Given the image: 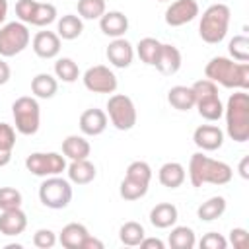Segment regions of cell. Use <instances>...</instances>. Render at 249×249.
Listing matches in <instances>:
<instances>
[{"instance_id": "cell-1", "label": "cell", "mask_w": 249, "mask_h": 249, "mask_svg": "<svg viewBox=\"0 0 249 249\" xmlns=\"http://www.w3.org/2000/svg\"><path fill=\"white\" fill-rule=\"evenodd\" d=\"M204 76L228 89H249V62H235L228 56H214L204 66Z\"/></svg>"}, {"instance_id": "cell-2", "label": "cell", "mask_w": 249, "mask_h": 249, "mask_svg": "<svg viewBox=\"0 0 249 249\" xmlns=\"http://www.w3.org/2000/svg\"><path fill=\"white\" fill-rule=\"evenodd\" d=\"M233 177V169L220 160H212L202 152H196L189 160V181L193 187L210 185H228Z\"/></svg>"}, {"instance_id": "cell-3", "label": "cell", "mask_w": 249, "mask_h": 249, "mask_svg": "<svg viewBox=\"0 0 249 249\" xmlns=\"http://www.w3.org/2000/svg\"><path fill=\"white\" fill-rule=\"evenodd\" d=\"M226 117V132L233 142L249 140V95L245 89H237L228 97L224 107Z\"/></svg>"}, {"instance_id": "cell-4", "label": "cell", "mask_w": 249, "mask_h": 249, "mask_svg": "<svg viewBox=\"0 0 249 249\" xmlns=\"http://www.w3.org/2000/svg\"><path fill=\"white\" fill-rule=\"evenodd\" d=\"M230 18L231 12L226 4H212L208 6L202 16H200V23H198V35L204 43L208 45H218L226 39L228 35V27H230Z\"/></svg>"}, {"instance_id": "cell-5", "label": "cell", "mask_w": 249, "mask_h": 249, "mask_svg": "<svg viewBox=\"0 0 249 249\" xmlns=\"http://www.w3.org/2000/svg\"><path fill=\"white\" fill-rule=\"evenodd\" d=\"M191 88L195 93V107L198 115L210 123L218 121L224 115V105L218 95V84H214L208 78H202V80H196Z\"/></svg>"}, {"instance_id": "cell-6", "label": "cell", "mask_w": 249, "mask_h": 249, "mask_svg": "<svg viewBox=\"0 0 249 249\" xmlns=\"http://www.w3.org/2000/svg\"><path fill=\"white\" fill-rule=\"evenodd\" d=\"M14 128L23 136H33L41 126V107L37 97L21 95L12 103Z\"/></svg>"}, {"instance_id": "cell-7", "label": "cell", "mask_w": 249, "mask_h": 249, "mask_svg": "<svg viewBox=\"0 0 249 249\" xmlns=\"http://www.w3.org/2000/svg\"><path fill=\"white\" fill-rule=\"evenodd\" d=\"M72 183L60 175L45 177L39 185V200L51 210H62L72 200Z\"/></svg>"}, {"instance_id": "cell-8", "label": "cell", "mask_w": 249, "mask_h": 249, "mask_svg": "<svg viewBox=\"0 0 249 249\" xmlns=\"http://www.w3.org/2000/svg\"><path fill=\"white\" fill-rule=\"evenodd\" d=\"M31 33L23 21H10L0 27V56L10 58L23 53L29 47Z\"/></svg>"}, {"instance_id": "cell-9", "label": "cell", "mask_w": 249, "mask_h": 249, "mask_svg": "<svg viewBox=\"0 0 249 249\" xmlns=\"http://www.w3.org/2000/svg\"><path fill=\"white\" fill-rule=\"evenodd\" d=\"M16 16L25 25L35 27H47L53 21H56V8L51 2H39V0H18L16 4Z\"/></svg>"}, {"instance_id": "cell-10", "label": "cell", "mask_w": 249, "mask_h": 249, "mask_svg": "<svg viewBox=\"0 0 249 249\" xmlns=\"http://www.w3.org/2000/svg\"><path fill=\"white\" fill-rule=\"evenodd\" d=\"M105 113H107L111 124L117 130H130V128H134L136 119H138L134 101L128 95H124V93H113L107 99V111Z\"/></svg>"}, {"instance_id": "cell-11", "label": "cell", "mask_w": 249, "mask_h": 249, "mask_svg": "<svg viewBox=\"0 0 249 249\" xmlns=\"http://www.w3.org/2000/svg\"><path fill=\"white\" fill-rule=\"evenodd\" d=\"M25 167L31 175L45 179L66 171V158L58 152H33L25 158Z\"/></svg>"}, {"instance_id": "cell-12", "label": "cell", "mask_w": 249, "mask_h": 249, "mask_svg": "<svg viewBox=\"0 0 249 249\" xmlns=\"http://www.w3.org/2000/svg\"><path fill=\"white\" fill-rule=\"evenodd\" d=\"M82 80H84L86 89H89L93 93H115V89L119 86L115 72L109 66H105V64L89 66L84 72Z\"/></svg>"}, {"instance_id": "cell-13", "label": "cell", "mask_w": 249, "mask_h": 249, "mask_svg": "<svg viewBox=\"0 0 249 249\" xmlns=\"http://www.w3.org/2000/svg\"><path fill=\"white\" fill-rule=\"evenodd\" d=\"M200 8L196 0H173L165 10V23L169 27H181L191 23L198 16Z\"/></svg>"}, {"instance_id": "cell-14", "label": "cell", "mask_w": 249, "mask_h": 249, "mask_svg": "<svg viewBox=\"0 0 249 249\" xmlns=\"http://www.w3.org/2000/svg\"><path fill=\"white\" fill-rule=\"evenodd\" d=\"M193 142L202 152H214L220 150L224 144V130L216 124H200L193 132Z\"/></svg>"}, {"instance_id": "cell-15", "label": "cell", "mask_w": 249, "mask_h": 249, "mask_svg": "<svg viewBox=\"0 0 249 249\" xmlns=\"http://www.w3.org/2000/svg\"><path fill=\"white\" fill-rule=\"evenodd\" d=\"M105 56L115 68H128L134 60V47L124 37H117L107 45Z\"/></svg>"}, {"instance_id": "cell-16", "label": "cell", "mask_w": 249, "mask_h": 249, "mask_svg": "<svg viewBox=\"0 0 249 249\" xmlns=\"http://www.w3.org/2000/svg\"><path fill=\"white\" fill-rule=\"evenodd\" d=\"M80 130L82 134L86 136H99L105 132L107 124H109V117L103 109H97V107H91V109H86L82 115H80Z\"/></svg>"}, {"instance_id": "cell-17", "label": "cell", "mask_w": 249, "mask_h": 249, "mask_svg": "<svg viewBox=\"0 0 249 249\" xmlns=\"http://www.w3.org/2000/svg\"><path fill=\"white\" fill-rule=\"evenodd\" d=\"M31 47L39 58H56L60 53V37L54 31H37Z\"/></svg>"}, {"instance_id": "cell-18", "label": "cell", "mask_w": 249, "mask_h": 249, "mask_svg": "<svg viewBox=\"0 0 249 249\" xmlns=\"http://www.w3.org/2000/svg\"><path fill=\"white\" fill-rule=\"evenodd\" d=\"M181 62H183V56H181V51L175 47V45H169V43H161V51H160V56L156 60V70L161 72L163 76H173L179 72L181 68Z\"/></svg>"}, {"instance_id": "cell-19", "label": "cell", "mask_w": 249, "mask_h": 249, "mask_svg": "<svg viewBox=\"0 0 249 249\" xmlns=\"http://www.w3.org/2000/svg\"><path fill=\"white\" fill-rule=\"evenodd\" d=\"M27 228V216L21 208H12V210H2L0 214V233L8 237L21 235Z\"/></svg>"}, {"instance_id": "cell-20", "label": "cell", "mask_w": 249, "mask_h": 249, "mask_svg": "<svg viewBox=\"0 0 249 249\" xmlns=\"http://www.w3.org/2000/svg\"><path fill=\"white\" fill-rule=\"evenodd\" d=\"M99 29L103 31V35L113 37V39L124 37V33L128 31V18L119 10L105 12L99 18Z\"/></svg>"}, {"instance_id": "cell-21", "label": "cell", "mask_w": 249, "mask_h": 249, "mask_svg": "<svg viewBox=\"0 0 249 249\" xmlns=\"http://www.w3.org/2000/svg\"><path fill=\"white\" fill-rule=\"evenodd\" d=\"M66 173H68V181L74 185H88L95 179L97 169L95 165L86 158V160H74L70 161V165H66Z\"/></svg>"}, {"instance_id": "cell-22", "label": "cell", "mask_w": 249, "mask_h": 249, "mask_svg": "<svg viewBox=\"0 0 249 249\" xmlns=\"http://www.w3.org/2000/svg\"><path fill=\"white\" fill-rule=\"evenodd\" d=\"M179 218V212H177V206L171 204V202H160L156 204L152 210H150V224L158 230H167V228H173L175 222Z\"/></svg>"}, {"instance_id": "cell-23", "label": "cell", "mask_w": 249, "mask_h": 249, "mask_svg": "<svg viewBox=\"0 0 249 249\" xmlns=\"http://www.w3.org/2000/svg\"><path fill=\"white\" fill-rule=\"evenodd\" d=\"M89 235L88 228L84 224H78V222H70L66 224L60 233H58V243L66 249H82V243L84 239Z\"/></svg>"}, {"instance_id": "cell-24", "label": "cell", "mask_w": 249, "mask_h": 249, "mask_svg": "<svg viewBox=\"0 0 249 249\" xmlns=\"http://www.w3.org/2000/svg\"><path fill=\"white\" fill-rule=\"evenodd\" d=\"M187 171L179 161H165L158 171V181L167 189H177L185 183Z\"/></svg>"}, {"instance_id": "cell-25", "label": "cell", "mask_w": 249, "mask_h": 249, "mask_svg": "<svg viewBox=\"0 0 249 249\" xmlns=\"http://www.w3.org/2000/svg\"><path fill=\"white\" fill-rule=\"evenodd\" d=\"M91 154V146L84 136L78 134H70L62 140V156L68 158L70 161L74 160H86Z\"/></svg>"}, {"instance_id": "cell-26", "label": "cell", "mask_w": 249, "mask_h": 249, "mask_svg": "<svg viewBox=\"0 0 249 249\" xmlns=\"http://www.w3.org/2000/svg\"><path fill=\"white\" fill-rule=\"evenodd\" d=\"M84 31V19L76 14H64L56 21V35L64 41H74Z\"/></svg>"}, {"instance_id": "cell-27", "label": "cell", "mask_w": 249, "mask_h": 249, "mask_svg": "<svg viewBox=\"0 0 249 249\" xmlns=\"http://www.w3.org/2000/svg\"><path fill=\"white\" fill-rule=\"evenodd\" d=\"M31 91L37 99H51L58 91V80L49 72H39L31 80Z\"/></svg>"}, {"instance_id": "cell-28", "label": "cell", "mask_w": 249, "mask_h": 249, "mask_svg": "<svg viewBox=\"0 0 249 249\" xmlns=\"http://www.w3.org/2000/svg\"><path fill=\"white\" fill-rule=\"evenodd\" d=\"M167 103L177 111H189L195 107V93L189 86H173L167 91Z\"/></svg>"}, {"instance_id": "cell-29", "label": "cell", "mask_w": 249, "mask_h": 249, "mask_svg": "<svg viewBox=\"0 0 249 249\" xmlns=\"http://www.w3.org/2000/svg\"><path fill=\"white\" fill-rule=\"evenodd\" d=\"M226 206L228 202L224 196H210L196 208V216L200 222H214L226 212Z\"/></svg>"}, {"instance_id": "cell-30", "label": "cell", "mask_w": 249, "mask_h": 249, "mask_svg": "<svg viewBox=\"0 0 249 249\" xmlns=\"http://www.w3.org/2000/svg\"><path fill=\"white\" fill-rule=\"evenodd\" d=\"M144 237H146L144 226H142L140 222H134V220L124 222V224L121 226V230H119V239H121V243L126 245V247H138Z\"/></svg>"}, {"instance_id": "cell-31", "label": "cell", "mask_w": 249, "mask_h": 249, "mask_svg": "<svg viewBox=\"0 0 249 249\" xmlns=\"http://www.w3.org/2000/svg\"><path fill=\"white\" fill-rule=\"evenodd\" d=\"M167 243L171 249H193L196 245V237L193 228L189 226H175L167 237Z\"/></svg>"}, {"instance_id": "cell-32", "label": "cell", "mask_w": 249, "mask_h": 249, "mask_svg": "<svg viewBox=\"0 0 249 249\" xmlns=\"http://www.w3.org/2000/svg\"><path fill=\"white\" fill-rule=\"evenodd\" d=\"M160 51H161V43H160L158 39H154V37H144V39H140L138 45H136V54H138V58H140L144 64H148V66H154V64H156V60H158V56H160Z\"/></svg>"}, {"instance_id": "cell-33", "label": "cell", "mask_w": 249, "mask_h": 249, "mask_svg": "<svg viewBox=\"0 0 249 249\" xmlns=\"http://www.w3.org/2000/svg\"><path fill=\"white\" fill-rule=\"evenodd\" d=\"M148 187H150V183H142L138 179H132V177L124 175V179L121 181V187H119V195L124 200H138V198L146 196Z\"/></svg>"}, {"instance_id": "cell-34", "label": "cell", "mask_w": 249, "mask_h": 249, "mask_svg": "<svg viewBox=\"0 0 249 249\" xmlns=\"http://www.w3.org/2000/svg\"><path fill=\"white\" fill-rule=\"evenodd\" d=\"M54 78H58L66 84H74L80 78V68L72 58L62 56L54 62Z\"/></svg>"}, {"instance_id": "cell-35", "label": "cell", "mask_w": 249, "mask_h": 249, "mask_svg": "<svg viewBox=\"0 0 249 249\" xmlns=\"http://www.w3.org/2000/svg\"><path fill=\"white\" fill-rule=\"evenodd\" d=\"M105 12V0H78V16L82 19H99Z\"/></svg>"}, {"instance_id": "cell-36", "label": "cell", "mask_w": 249, "mask_h": 249, "mask_svg": "<svg viewBox=\"0 0 249 249\" xmlns=\"http://www.w3.org/2000/svg\"><path fill=\"white\" fill-rule=\"evenodd\" d=\"M230 56L235 62H249V39L245 35H235L228 45Z\"/></svg>"}, {"instance_id": "cell-37", "label": "cell", "mask_w": 249, "mask_h": 249, "mask_svg": "<svg viewBox=\"0 0 249 249\" xmlns=\"http://www.w3.org/2000/svg\"><path fill=\"white\" fill-rule=\"evenodd\" d=\"M23 196L18 189L14 187H0V210H12V208H21Z\"/></svg>"}, {"instance_id": "cell-38", "label": "cell", "mask_w": 249, "mask_h": 249, "mask_svg": "<svg viewBox=\"0 0 249 249\" xmlns=\"http://www.w3.org/2000/svg\"><path fill=\"white\" fill-rule=\"evenodd\" d=\"M124 175H126V177H132V179H138V181H142V183H150V181H152V167H150V163L136 160V161L128 163Z\"/></svg>"}, {"instance_id": "cell-39", "label": "cell", "mask_w": 249, "mask_h": 249, "mask_svg": "<svg viewBox=\"0 0 249 249\" xmlns=\"http://www.w3.org/2000/svg\"><path fill=\"white\" fill-rule=\"evenodd\" d=\"M56 241H58L56 233L53 230H49V228H39L33 233V245L39 247V249H51V247L56 245Z\"/></svg>"}, {"instance_id": "cell-40", "label": "cell", "mask_w": 249, "mask_h": 249, "mask_svg": "<svg viewBox=\"0 0 249 249\" xmlns=\"http://www.w3.org/2000/svg\"><path fill=\"white\" fill-rule=\"evenodd\" d=\"M198 245H200V249H226L228 247V239L224 235H220L218 231H208V233L202 235Z\"/></svg>"}, {"instance_id": "cell-41", "label": "cell", "mask_w": 249, "mask_h": 249, "mask_svg": "<svg viewBox=\"0 0 249 249\" xmlns=\"http://www.w3.org/2000/svg\"><path fill=\"white\" fill-rule=\"evenodd\" d=\"M16 146V128L8 123H0V150L12 152Z\"/></svg>"}, {"instance_id": "cell-42", "label": "cell", "mask_w": 249, "mask_h": 249, "mask_svg": "<svg viewBox=\"0 0 249 249\" xmlns=\"http://www.w3.org/2000/svg\"><path fill=\"white\" fill-rule=\"evenodd\" d=\"M230 243L235 247V249H247L249 245V233L245 228H233L230 231Z\"/></svg>"}, {"instance_id": "cell-43", "label": "cell", "mask_w": 249, "mask_h": 249, "mask_svg": "<svg viewBox=\"0 0 249 249\" xmlns=\"http://www.w3.org/2000/svg\"><path fill=\"white\" fill-rule=\"evenodd\" d=\"M140 247L142 249H165V243L158 237H144L140 241Z\"/></svg>"}, {"instance_id": "cell-44", "label": "cell", "mask_w": 249, "mask_h": 249, "mask_svg": "<svg viewBox=\"0 0 249 249\" xmlns=\"http://www.w3.org/2000/svg\"><path fill=\"white\" fill-rule=\"evenodd\" d=\"M10 76H12V70H10V66H8V62L0 56V86H4V84H8V80H10Z\"/></svg>"}, {"instance_id": "cell-45", "label": "cell", "mask_w": 249, "mask_h": 249, "mask_svg": "<svg viewBox=\"0 0 249 249\" xmlns=\"http://www.w3.org/2000/svg\"><path fill=\"white\" fill-rule=\"evenodd\" d=\"M82 249H103V241H99L97 237H93V235L89 233V235L84 239Z\"/></svg>"}, {"instance_id": "cell-46", "label": "cell", "mask_w": 249, "mask_h": 249, "mask_svg": "<svg viewBox=\"0 0 249 249\" xmlns=\"http://www.w3.org/2000/svg\"><path fill=\"white\" fill-rule=\"evenodd\" d=\"M239 175L243 179H249V156H245L241 161H239Z\"/></svg>"}, {"instance_id": "cell-47", "label": "cell", "mask_w": 249, "mask_h": 249, "mask_svg": "<svg viewBox=\"0 0 249 249\" xmlns=\"http://www.w3.org/2000/svg\"><path fill=\"white\" fill-rule=\"evenodd\" d=\"M8 18V0H0V25Z\"/></svg>"}, {"instance_id": "cell-48", "label": "cell", "mask_w": 249, "mask_h": 249, "mask_svg": "<svg viewBox=\"0 0 249 249\" xmlns=\"http://www.w3.org/2000/svg\"><path fill=\"white\" fill-rule=\"evenodd\" d=\"M12 161V152H6V150H0V167L8 165Z\"/></svg>"}, {"instance_id": "cell-49", "label": "cell", "mask_w": 249, "mask_h": 249, "mask_svg": "<svg viewBox=\"0 0 249 249\" xmlns=\"http://www.w3.org/2000/svg\"><path fill=\"white\" fill-rule=\"evenodd\" d=\"M158 2H171V0H158Z\"/></svg>"}]
</instances>
